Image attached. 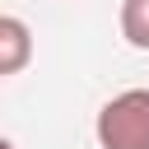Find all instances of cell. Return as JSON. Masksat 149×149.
<instances>
[{"instance_id": "7a4b0ae2", "label": "cell", "mask_w": 149, "mask_h": 149, "mask_svg": "<svg viewBox=\"0 0 149 149\" xmlns=\"http://www.w3.org/2000/svg\"><path fill=\"white\" fill-rule=\"evenodd\" d=\"M33 61V28L19 14H0V79L28 70Z\"/></svg>"}, {"instance_id": "3957f363", "label": "cell", "mask_w": 149, "mask_h": 149, "mask_svg": "<svg viewBox=\"0 0 149 149\" xmlns=\"http://www.w3.org/2000/svg\"><path fill=\"white\" fill-rule=\"evenodd\" d=\"M121 37L135 51H149V0H121Z\"/></svg>"}, {"instance_id": "277c9868", "label": "cell", "mask_w": 149, "mask_h": 149, "mask_svg": "<svg viewBox=\"0 0 149 149\" xmlns=\"http://www.w3.org/2000/svg\"><path fill=\"white\" fill-rule=\"evenodd\" d=\"M0 149H14V140H5V135H0Z\"/></svg>"}, {"instance_id": "6da1fadb", "label": "cell", "mask_w": 149, "mask_h": 149, "mask_svg": "<svg viewBox=\"0 0 149 149\" xmlns=\"http://www.w3.org/2000/svg\"><path fill=\"white\" fill-rule=\"evenodd\" d=\"M93 135L102 149H149V88H126L107 98Z\"/></svg>"}]
</instances>
